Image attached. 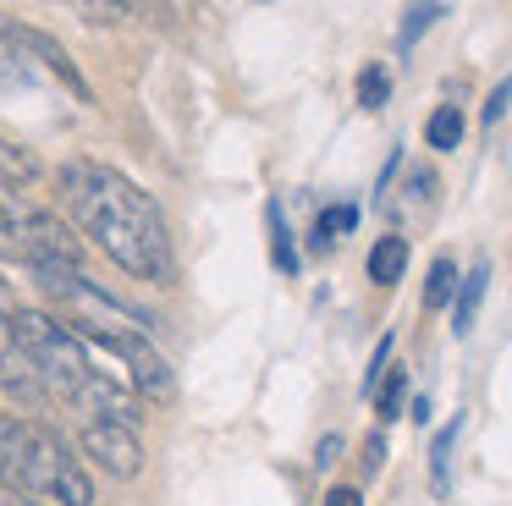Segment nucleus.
<instances>
[{
	"mask_svg": "<svg viewBox=\"0 0 512 506\" xmlns=\"http://www.w3.org/2000/svg\"><path fill=\"white\" fill-rule=\"evenodd\" d=\"M39 176V165H34V154H23L17 143H6L0 138V182H12V187H28Z\"/></svg>",
	"mask_w": 512,
	"mask_h": 506,
	"instance_id": "10",
	"label": "nucleus"
},
{
	"mask_svg": "<svg viewBox=\"0 0 512 506\" xmlns=\"http://www.w3.org/2000/svg\"><path fill=\"white\" fill-rule=\"evenodd\" d=\"M380 451H386V440L369 435V446H364V473H375V468H380Z\"/></svg>",
	"mask_w": 512,
	"mask_h": 506,
	"instance_id": "21",
	"label": "nucleus"
},
{
	"mask_svg": "<svg viewBox=\"0 0 512 506\" xmlns=\"http://www.w3.org/2000/svg\"><path fill=\"white\" fill-rule=\"evenodd\" d=\"M386 94H391L386 66H364V72H358V105H364V110H380V105H386Z\"/></svg>",
	"mask_w": 512,
	"mask_h": 506,
	"instance_id": "13",
	"label": "nucleus"
},
{
	"mask_svg": "<svg viewBox=\"0 0 512 506\" xmlns=\"http://www.w3.org/2000/svg\"><path fill=\"white\" fill-rule=\"evenodd\" d=\"M485 281H490V264L485 259L457 281V308H452V330H457V336L474 330V314H479V303H485Z\"/></svg>",
	"mask_w": 512,
	"mask_h": 506,
	"instance_id": "7",
	"label": "nucleus"
},
{
	"mask_svg": "<svg viewBox=\"0 0 512 506\" xmlns=\"http://www.w3.org/2000/svg\"><path fill=\"white\" fill-rule=\"evenodd\" d=\"M457 429H463V418H452V424L435 435V451H430V490H435V495L452 490V446H457Z\"/></svg>",
	"mask_w": 512,
	"mask_h": 506,
	"instance_id": "8",
	"label": "nucleus"
},
{
	"mask_svg": "<svg viewBox=\"0 0 512 506\" xmlns=\"http://www.w3.org/2000/svg\"><path fill=\"white\" fill-rule=\"evenodd\" d=\"M325 506H364V501H358V490H353V484H336V490L325 495Z\"/></svg>",
	"mask_w": 512,
	"mask_h": 506,
	"instance_id": "19",
	"label": "nucleus"
},
{
	"mask_svg": "<svg viewBox=\"0 0 512 506\" xmlns=\"http://www.w3.org/2000/svg\"><path fill=\"white\" fill-rule=\"evenodd\" d=\"M402 396H408V369H391V380L375 391L380 413H386V418H397V413H402Z\"/></svg>",
	"mask_w": 512,
	"mask_h": 506,
	"instance_id": "15",
	"label": "nucleus"
},
{
	"mask_svg": "<svg viewBox=\"0 0 512 506\" xmlns=\"http://www.w3.org/2000/svg\"><path fill=\"white\" fill-rule=\"evenodd\" d=\"M83 17H94V22H111V17H127V6H78Z\"/></svg>",
	"mask_w": 512,
	"mask_h": 506,
	"instance_id": "20",
	"label": "nucleus"
},
{
	"mask_svg": "<svg viewBox=\"0 0 512 506\" xmlns=\"http://www.w3.org/2000/svg\"><path fill=\"white\" fill-rule=\"evenodd\" d=\"M424 138H430V149H457V143H463V110L441 105L430 121H424Z\"/></svg>",
	"mask_w": 512,
	"mask_h": 506,
	"instance_id": "9",
	"label": "nucleus"
},
{
	"mask_svg": "<svg viewBox=\"0 0 512 506\" xmlns=\"http://www.w3.org/2000/svg\"><path fill=\"white\" fill-rule=\"evenodd\" d=\"M83 451L116 479H133L144 468V446H138V435L127 424H83Z\"/></svg>",
	"mask_w": 512,
	"mask_h": 506,
	"instance_id": "4",
	"label": "nucleus"
},
{
	"mask_svg": "<svg viewBox=\"0 0 512 506\" xmlns=\"http://www.w3.org/2000/svg\"><path fill=\"white\" fill-rule=\"evenodd\" d=\"M23 83H28V66L17 61L12 39H6V28H0V94H12V88H23Z\"/></svg>",
	"mask_w": 512,
	"mask_h": 506,
	"instance_id": "14",
	"label": "nucleus"
},
{
	"mask_svg": "<svg viewBox=\"0 0 512 506\" xmlns=\"http://www.w3.org/2000/svg\"><path fill=\"white\" fill-rule=\"evenodd\" d=\"M507 105H512V77H501V83H496V94L485 99V121H490V127H496V121L507 116Z\"/></svg>",
	"mask_w": 512,
	"mask_h": 506,
	"instance_id": "18",
	"label": "nucleus"
},
{
	"mask_svg": "<svg viewBox=\"0 0 512 506\" xmlns=\"http://www.w3.org/2000/svg\"><path fill=\"white\" fill-rule=\"evenodd\" d=\"M457 292V264L452 259H435L430 264V286H424V308H446Z\"/></svg>",
	"mask_w": 512,
	"mask_h": 506,
	"instance_id": "11",
	"label": "nucleus"
},
{
	"mask_svg": "<svg viewBox=\"0 0 512 506\" xmlns=\"http://www.w3.org/2000/svg\"><path fill=\"white\" fill-rule=\"evenodd\" d=\"M353 226H358V209L353 204H331L320 220H314V242H336V237H347Z\"/></svg>",
	"mask_w": 512,
	"mask_h": 506,
	"instance_id": "12",
	"label": "nucleus"
},
{
	"mask_svg": "<svg viewBox=\"0 0 512 506\" xmlns=\"http://www.w3.org/2000/svg\"><path fill=\"white\" fill-rule=\"evenodd\" d=\"M435 17H446V6H413V11H408V22H402V50H408V44L419 39V33L430 28Z\"/></svg>",
	"mask_w": 512,
	"mask_h": 506,
	"instance_id": "16",
	"label": "nucleus"
},
{
	"mask_svg": "<svg viewBox=\"0 0 512 506\" xmlns=\"http://www.w3.org/2000/svg\"><path fill=\"white\" fill-rule=\"evenodd\" d=\"M0 484L28 501L50 506H94V479L83 457L45 424L28 418H0Z\"/></svg>",
	"mask_w": 512,
	"mask_h": 506,
	"instance_id": "3",
	"label": "nucleus"
},
{
	"mask_svg": "<svg viewBox=\"0 0 512 506\" xmlns=\"http://www.w3.org/2000/svg\"><path fill=\"white\" fill-rule=\"evenodd\" d=\"M61 193H67L78 226L100 242L116 270H127L133 281H155V286H166L171 275H177L166 215H160L155 198L138 182H127L111 165L72 160L67 171H61Z\"/></svg>",
	"mask_w": 512,
	"mask_h": 506,
	"instance_id": "1",
	"label": "nucleus"
},
{
	"mask_svg": "<svg viewBox=\"0 0 512 506\" xmlns=\"http://www.w3.org/2000/svg\"><path fill=\"white\" fill-rule=\"evenodd\" d=\"M402 270H408V237H380L375 248H369V281L375 286H397Z\"/></svg>",
	"mask_w": 512,
	"mask_h": 506,
	"instance_id": "6",
	"label": "nucleus"
},
{
	"mask_svg": "<svg viewBox=\"0 0 512 506\" xmlns=\"http://www.w3.org/2000/svg\"><path fill=\"white\" fill-rule=\"evenodd\" d=\"M336 451H342V440H336V435H325V440H320V457H314V462H320V468H331V462H336Z\"/></svg>",
	"mask_w": 512,
	"mask_h": 506,
	"instance_id": "22",
	"label": "nucleus"
},
{
	"mask_svg": "<svg viewBox=\"0 0 512 506\" xmlns=\"http://www.w3.org/2000/svg\"><path fill=\"white\" fill-rule=\"evenodd\" d=\"M17 347H23L28 369H34L39 391L67 402L72 413H89V424H127L133 429L138 402L127 396L122 380H111L105 369H94V358L83 352V341L61 325L56 314H39V308H17Z\"/></svg>",
	"mask_w": 512,
	"mask_h": 506,
	"instance_id": "2",
	"label": "nucleus"
},
{
	"mask_svg": "<svg viewBox=\"0 0 512 506\" xmlns=\"http://www.w3.org/2000/svg\"><path fill=\"white\" fill-rule=\"evenodd\" d=\"M6 39H12V50H28L34 61H45L50 72H56L61 83H67V94H78L83 105L94 99V94H89V83H83V72L72 66V55L61 50V44L50 39V33H39V28H23V22H6Z\"/></svg>",
	"mask_w": 512,
	"mask_h": 506,
	"instance_id": "5",
	"label": "nucleus"
},
{
	"mask_svg": "<svg viewBox=\"0 0 512 506\" xmlns=\"http://www.w3.org/2000/svg\"><path fill=\"white\" fill-rule=\"evenodd\" d=\"M270 226H276V264L281 270H298V259H292V242H287V226H281V209L270 204Z\"/></svg>",
	"mask_w": 512,
	"mask_h": 506,
	"instance_id": "17",
	"label": "nucleus"
}]
</instances>
